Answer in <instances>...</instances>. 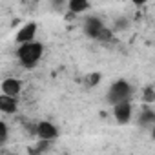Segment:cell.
Listing matches in <instances>:
<instances>
[{"label":"cell","mask_w":155,"mask_h":155,"mask_svg":"<svg viewBox=\"0 0 155 155\" xmlns=\"http://www.w3.org/2000/svg\"><path fill=\"white\" fill-rule=\"evenodd\" d=\"M37 137L38 139H46V140H53L58 137V130L53 122H48V120H42L37 124Z\"/></svg>","instance_id":"cell-4"},{"label":"cell","mask_w":155,"mask_h":155,"mask_svg":"<svg viewBox=\"0 0 155 155\" xmlns=\"http://www.w3.org/2000/svg\"><path fill=\"white\" fill-rule=\"evenodd\" d=\"M68 8H69L71 13L79 15V13H84L86 9H90V2H88V0H69Z\"/></svg>","instance_id":"cell-9"},{"label":"cell","mask_w":155,"mask_h":155,"mask_svg":"<svg viewBox=\"0 0 155 155\" xmlns=\"http://www.w3.org/2000/svg\"><path fill=\"white\" fill-rule=\"evenodd\" d=\"M42 53H44V46L40 42H35V40L20 44V48L17 49V57L24 68H33L42 58Z\"/></svg>","instance_id":"cell-1"},{"label":"cell","mask_w":155,"mask_h":155,"mask_svg":"<svg viewBox=\"0 0 155 155\" xmlns=\"http://www.w3.org/2000/svg\"><path fill=\"white\" fill-rule=\"evenodd\" d=\"M101 79H102L101 73H90V75L86 77V86H88V88H95V86L101 82Z\"/></svg>","instance_id":"cell-12"},{"label":"cell","mask_w":155,"mask_h":155,"mask_svg":"<svg viewBox=\"0 0 155 155\" xmlns=\"http://www.w3.org/2000/svg\"><path fill=\"white\" fill-rule=\"evenodd\" d=\"M35 35H37V24H35V22H29V24H26V26L17 33L15 40H17L18 44H26V42L35 40Z\"/></svg>","instance_id":"cell-6"},{"label":"cell","mask_w":155,"mask_h":155,"mask_svg":"<svg viewBox=\"0 0 155 155\" xmlns=\"http://www.w3.org/2000/svg\"><path fill=\"white\" fill-rule=\"evenodd\" d=\"M48 148H49V140L40 139L38 144H37V148H33V150H29V151H31V153H42V151H46Z\"/></svg>","instance_id":"cell-14"},{"label":"cell","mask_w":155,"mask_h":155,"mask_svg":"<svg viewBox=\"0 0 155 155\" xmlns=\"http://www.w3.org/2000/svg\"><path fill=\"white\" fill-rule=\"evenodd\" d=\"M51 2H53V6H55V8H60V6L64 4V0H51Z\"/></svg>","instance_id":"cell-18"},{"label":"cell","mask_w":155,"mask_h":155,"mask_svg":"<svg viewBox=\"0 0 155 155\" xmlns=\"http://www.w3.org/2000/svg\"><path fill=\"white\" fill-rule=\"evenodd\" d=\"M142 101H144V104H151V102H155V90H153L151 86L144 88V91H142Z\"/></svg>","instance_id":"cell-11"},{"label":"cell","mask_w":155,"mask_h":155,"mask_svg":"<svg viewBox=\"0 0 155 155\" xmlns=\"http://www.w3.org/2000/svg\"><path fill=\"white\" fill-rule=\"evenodd\" d=\"M131 95V86L126 82V81H117L111 84L110 91H108V102L110 104H117V102H122V101H128Z\"/></svg>","instance_id":"cell-2"},{"label":"cell","mask_w":155,"mask_h":155,"mask_svg":"<svg viewBox=\"0 0 155 155\" xmlns=\"http://www.w3.org/2000/svg\"><path fill=\"white\" fill-rule=\"evenodd\" d=\"M8 142V124L0 122V146H4Z\"/></svg>","instance_id":"cell-15"},{"label":"cell","mask_w":155,"mask_h":155,"mask_svg":"<svg viewBox=\"0 0 155 155\" xmlns=\"http://www.w3.org/2000/svg\"><path fill=\"white\" fill-rule=\"evenodd\" d=\"M20 90H22V82H20L18 79H6V81L2 82V93L18 97Z\"/></svg>","instance_id":"cell-8"},{"label":"cell","mask_w":155,"mask_h":155,"mask_svg":"<svg viewBox=\"0 0 155 155\" xmlns=\"http://www.w3.org/2000/svg\"><path fill=\"white\" fill-rule=\"evenodd\" d=\"M131 2H133L135 6H144L146 2H150V0H131Z\"/></svg>","instance_id":"cell-17"},{"label":"cell","mask_w":155,"mask_h":155,"mask_svg":"<svg viewBox=\"0 0 155 155\" xmlns=\"http://www.w3.org/2000/svg\"><path fill=\"white\" fill-rule=\"evenodd\" d=\"M126 28H128V18L120 17V18H117V20H115V26H113V29H115V31H122V29H126Z\"/></svg>","instance_id":"cell-16"},{"label":"cell","mask_w":155,"mask_h":155,"mask_svg":"<svg viewBox=\"0 0 155 155\" xmlns=\"http://www.w3.org/2000/svg\"><path fill=\"white\" fill-rule=\"evenodd\" d=\"M113 115H115L117 122H120V124H128L130 119H131V104H130V99L113 104Z\"/></svg>","instance_id":"cell-3"},{"label":"cell","mask_w":155,"mask_h":155,"mask_svg":"<svg viewBox=\"0 0 155 155\" xmlns=\"http://www.w3.org/2000/svg\"><path fill=\"white\" fill-rule=\"evenodd\" d=\"M97 40H101V42H110V40H113V31L104 26V29L99 33V38H97Z\"/></svg>","instance_id":"cell-13"},{"label":"cell","mask_w":155,"mask_h":155,"mask_svg":"<svg viewBox=\"0 0 155 155\" xmlns=\"http://www.w3.org/2000/svg\"><path fill=\"white\" fill-rule=\"evenodd\" d=\"M151 139L155 140V124H153V128H151Z\"/></svg>","instance_id":"cell-19"},{"label":"cell","mask_w":155,"mask_h":155,"mask_svg":"<svg viewBox=\"0 0 155 155\" xmlns=\"http://www.w3.org/2000/svg\"><path fill=\"white\" fill-rule=\"evenodd\" d=\"M104 29V24L99 17H88L86 22H84V33L90 37V38H99V33Z\"/></svg>","instance_id":"cell-5"},{"label":"cell","mask_w":155,"mask_h":155,"mask_svg":"<svg viewBox=\"0 0 155 155\" xmlns=\"http://www.w3.org/2000/svg\"><path fill=\"white\" fill-rule=\"evenodd\" d=\"M17 108H18V104H17V97L8 95V93H2V95H0V111H2V113L11 115V113L17 111Z\"/></svg>","instance_id":"cell-7"},{"label":"cell","mask_w":155,"mask_h":155,"mask_svg":"<svg viewBox=\"0 0 155 155\" xmlns=\"http://www.w3.org/2000/svg\"><path fill=\"white\" fill-rule=\"evenodd\" d=\"M150 124H155V111L150 108H144L139 117V126H150Z\"/></svg>","instance_id":"cell-10"}]
</instances>
